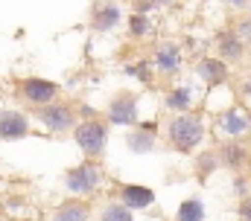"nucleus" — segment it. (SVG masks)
<instances>
[{
  "label": "nucleus",
  "instance_id": "nucleus-9",
  "mask_svg": "<svg viewBox=\"0 0 251 221\" xmlns=\"http://www.w3.org/2000/svg\"><path fill=\"white\" fill-rule=\"evenodd\" d=\"M15 93L26 108H41V105L62 99V85H56L53 79H44V76H26L15 85Z\"/></svg>",
  "mask_w": 251,
  "mask_h": 221
},
{
  "label": "nucleus",
  "instance_id": "nucleus-17",
  "mask_svg": "<svg viewBox=\"0 0 251 221\" xmlns=\"http://www.w3.org/2000/svg\"><path fill=\"white\" fill-rule=\"evenodd\" d=\"M123 143H126V149H128L131 155L143 157V155L155 152V146H158V131H149V128H143V125H137V128H126Z\"/></svg>",
  "mask_w": 251,
  "mask_h": 221
},
{
  "label": "nucleus",
  "instance_id": "nucleus-27",
  "mask_svg": "<svg viewBox=\"0 0 251 221\" xmlns=\"http://www.w3.org/2000/svg\"><path fill=\"white\" fill-rule=\"evenodd\" d=\"M161 9L158 0H131V12H140V15H155Z\"/></svg>",
  "mask_w": 251,
  "mask_h": 221
},
{
  "label": "nucleus",
  "instance_id": "nucleus-26",
  "mask_svg": "<svg viewBox=\"0 0 251 221\" xmlns=\"http://www.w3.org/2000/svg\"><path fill=\"white\" fill-rule=\"evenodd\" d=\"M234 90H237V99H240L243 105H249V108H251V73H249V76H243V79L237 82V88H234Z\"/></svg>",
  "mask_w": 251,
  "mask_h": 221
},
{
  "label": "nucleus",
  "instance_id": "nucleus-11",
  "mask_svg": "<svg viewBox=\"0 0 251 221\" xmlns=\"http://www.w3.org/2000/svg\"><path fill=\"white\" fill-rule=\"evenodd\" d=\"M123 23V6L117 0H94L91 15H88V26L97 35H108L114 29H120Z\"/></svg>",
  "mask_w": 251,
  "mask_h": 221
},
{
  "label": "nucleus",
  "instance_id": "nucleus-31",
  "mask_svg": "<svg viewBox=\"0 0 251 221\" xmlns=\"http://www.w3.org/2000/svg\"><path fill=\"white\" fill-rule=\"evenodd\" d=\"M161 3V9H176V6H181L184 0H158Z\"/></svg>",
  "mask_w": 251,
  "mask_h": 221
},
{
  "label": "nucleus",
  "instance_id": "nucleus-28",
  "mask_svg": "<svg viewBox=\"0 0 251 221\" xmlns=\"http://www.w3.org/2000/svg\"><path fill=\"white\" fill-rule=\"evenodd\" d=\"M237 216H240V221H251V195L237 201Z\"/></svg>",
  "mask_w": 251,
  "mask_h": 221
},
{
  "label": "nucleus",
  "instance_id": "nucleus-8",
  "mask_svg": "<svg viewBox=\"0 0 251 221\" xmlns=\"http://www.w3.org/2000/svg\"><path fill=\"white\" fill-rule=\"evenodd\" d=\"M201 82H176L170 88H164V96H161V105L167 113H187L204 105V93L207 88H199Z\"/></svg>",
  "mask_w": 251,
  "mask_h": 221
},
{
  "label": "nucleus",
  "instance_id": "nucleus-30",
  "mask_svg": "<svg viewBox=\"0 0 251 221\" xmlns=\"http://www.w3.org/2000/svg\"><path fill=\"white\" fill-rule=\"evenodd\" d=\"M76 110H79V116H82V119H100V116H102L97 108H91V105H85V102H79Z\"/></svg>",
  "mask_w": 251,
  "mask_h": 221
},
{
  "label": "nucleus",
  "instance_id": "nucleus-35",
  "mask_svg": "<svg viewBox=\"0 0 251 221\" xmlns=\"http://www.w3.org/2000/svg\"><path fill=\"white\" fill-rule=\"evenodd\" d=\"M249 110H251V108H249Z\"/></svg>",
  "mask_w": 251,
  "mask_h": 221
},
{
  "label": "nucleus",
  "instance_id": "nucleus-4",
  "mask_svg": "<svg viewBox=\"0 0 251 221\" xmlns=\"http://www.w3.org/2000/svg\"><path fill=\"white\" fill-rule=\"evenodd\" d=\"M73 143L79 146V152L88 160H102L108 152V137H111V125L105 122V116L100 119H79V125L73 128Z\"/></svg>",
  "mask_w": 251,
  "mask_h": 221
},
{
  "label": "nucleus",
  "instance_id": "nucleus-32",
  "mask_svg": "<svg viewBox=\"0 0 251 221\" xmlns=\"http://www.w3.org/2000/svg\"><path fill=\"white\" fill-rule=\"evenodd\" d=\"M210 3H225V0H210Z\"/></svg>",
  "mask_w": 251,
  "mask_h": 221
},
{
  "label": "nucleus",
  "instance_id": "nucleus-7",
  "mask_svg": "<svg viewBox=\"0 0 251 221\" xmlns=\"http://www.w3.org/2000/svg\"><path fill=\"white\" fill-rule=\"evenodd\" d=\"M102 116L111 128H137L143 122L140 119V96L134 90H117L108 99Z\"/></svg>",
  "mask_w": 251,
  "mask_h": 221
},
{
  "label": "nucleus",
  "instance_id": "nucleus-29",
  "mask_svg": "<svg viewBox=\"0 0 251 221\" xmlns=\"http://www.w3.org/2000/svg\"><path fill=\"white\" fill-rule=\"evenodd\" d=\"M225 6H228L234 15H246L249 6H251V0H225Z\"/></svg>",
  "mask_w": 251,
  "mask_h": 221
},
{
  "label": "nucleus",
  "instance_id": "nucleus-2",
  "mask_svg": "<svg viewBox=\"0 0 251 221\" xmlns=\"http://www.w3.org/2000/svg\"><path fill=\"white\" fill-rule=\"evenodd\" d=\"M105 180H108V172H105L102 160H88L85 157L82 163L70 166L62 175V189L70 198H85L88 201L105 186Z\"/></svg>",
  "mask_w": 251,
  "mask_h": 221
},
{
  "label": "nucleus",
  "instance_id": "nucleus-22",
  "mask_svg": "<svg viewBox=\"0 0 251 221\" xmlns=\"http://www.w3.org/2000/svg\"><path fill=\"white\" fill-rule=\"evenodd\" d=\"M204 219H207V210H204V201L199 195L184 198L176 210V221H204Z\"/></svg>",
  "mask_w": 251,
  "mask_h": 221
},
{
  "label": "nucleus",
  "instance_id": "nucleus-3",
  "mask_svg": "<svg viewBox=\"0 0 251 221\" xmlns=\"http://www.w3.org/2000/svg\"><path fill=\"white\" fill-rule=\"evenodd\" d=\"M29 116L35 125H41L50 137H62V134H73V128L79 125V110L67 99H56L50 105L41 108H29Z\"/></svg>",
  "mask_w": 251,
  "mask_h": 221
},
{
  "label": "nucleus",
  "instance_id": "nucleus-33",
  "mask_svg": "<svg viewBox=\"0 0 251 221\" xmlns=\"http://www.w3.org/2000/svg\"><path fill=\"white\" fill-rule=\"evenodd\" d=\"M0 221H12V219H6V216H3V219H0Z\"/></svg>",
  "mask_w": 251,
  "mask_h": 221
},
{
  "label": "nucleus",
  "instance_id": "nucleus-13",
  "mask_svg": "<svg viewBox=\"0 0 251 221\" xmlns=\"http://www.w3.org/2000/svg\"><path fill=\"white\" fill-rule=\"evenodd\" d=\"M249 44L231 29V26H222L216 35H213V53L219 55V58H225L228 64H243L246 58H249Z\"/></svg>",
  "mask_w": 251,
  "mask_h": 221
},
{
  "label": "nucleus",
  "instance_id": "nucleus-20",
  "mask_svg": "<svg viewBox=\"0 0 251 221\" xmlns=\"http://www.w3.org/2000/svg\"><path fill=\"white\" fill-rule=\"evenodd\" d=\"M216 169H222L216 149H199V152H196V157H193V172H196L199 180H207Z\"/></svg>",
  "mask_w": 251,
  "mask_h": 221
},
{
  "label": "nucleus",
  "instance_id": "nucleus-16",
  "mask_svg": "<svg viewBox=\"0 0 251 221\" xmlns=\"http://www.w3.org/2000/svg\"><path fill=\"white\" fill-rule=\"evenodd\" d=\"M117 198L123 201L128 210H134V213L155 207V189H149L143 183H120L117 186Z\"/></svg>",
  "mask_w": 251,
  "mask_h": 221
},
{
  "label": "nucleus",
  "instance_id": "nucleus-14",
  "mask_svg": "<svg viewBox=\"0 0 251 221\" xmlns=\"http://www.w3.org/2000/svg\"><path fill=\"white\" fill-rule=\"evenodd\" d=\"M216 155H219L222 169H228L234 175L251 169V149L246 140H222V143H216Z\"/></svg>",
  "mask_w": 251,
  "mask_h": 221
},
{
  "label": "nucleus",
  "instance_id": "nucleus-6",
  "mask_svg": "<svg viewBox=\"0 0 251 221\" xmlns=\"http://www.w3.org/2000/svg\"><path fill=\"white\" fill-rule=\"evenodd\" d=\"M213 137L222 143V140H246L251 137V110L243 102H234L231 108L219 110L213 116V125H210Z\"/></svg>",
  "mask_w": 251,
  "mask_h": 221
},
{
  "label": "nucleus",
  "instance_id": "nucleus-10",
  "mask_svg": "<svg viewBox=\"0 0 251 221\" xmlns=\"http://www.w3.org/2000/svg\"><path fill=\"white\" fill-rule=\"evenodd\" d=\"M204 88H222L231 82V64L225 58H219L216 53L204 55V58H196L193 61V70H190Z\"/></svg>",
  "mask_w": 251,
  "mask_h": 221
},
{
  "label": "nucleus",
  "instance_id": "nucleus-12",
  "mask_svg": "<svg viewBox=\"0 0 251 221\" xmlns=\"http://www.w3.org/2000/svg\"><path fill=\"white\" fill-rule=\"evenodd\" d=\"M32 134V116L21 108H0V143H18Z\"/></svg>",
  "mask_w": 251,
  "mask_h": 221
},
{
  "label": "nucleus",
  "instance_id": "nucleus-18",
  "mask_svg": "<svg viewBox=\"0 0 251 221\" xmlns=\"http://www.w3.org/2000/svg\"><path fill=\"white\" fill-rule=\"evenodd\" d=\"M126 32H128L131 41H146V38L155 35V18L152 15H140V12H128Z\"/></svg>",
  "mask_w": 251,
  "mask_h": 221
},
{
  "label": "nucleus",
  "instance_id": "nucleus-19",
  "mask_svg": "<svg viewBox=\"0 0 251 221\" xmlns=\"http://www.w3.org/2000/svg\"><path fill=\"white\" fill-rule=\"evenodd\" d=\"M123 73L128 76V79H134V82L146 85V88H152V85H155V79H158V73H155V67H152V58L126 61V64H123Z\"/></svg>",
  "mask_w": 251,
  "mask_h": 221
},
{
  "label": "nucleus",
  "instance_id": "nucleus-21",
  "mask_svg": "<svg viewBox=\"0 0 251 221\" xmlns=\"http://www.w3.org/2000/svg\"><path fill=\"white\" fill-rule=\"evenodd\" d=\"M97 221H137V219H134V210H128L120 198H111L100 207Z\"/></svg>",
  "mask_w": 251,
  "mask_h": 221
},
{
  "label": "nucleus",
  "instance_id": "nucleus-5",
  "mask_svg": "<svg viewBox=\"0 0 251 221\" xmlns=\"http://www.w3.org/2000/svg\"><path fill=\"white\" fill-rule=\"evenodd\" d=\"M152 67L158 73V79L164 82H173L184 73V64H187V47L178 41V38H164L152 47Z\"/></svg>",
  "mask_w": 251,
  "mask_h": 221
},
{
  "label": "nucleus",
  "instance_id": "nucleus-34",
  "mask_svg": "<svg viewBox=\"0 0 251 221\" xmlns=\"http://www.w3.org/2000/svg\"><path fill=\"white\" fill-rule=\"evenodd\" d=\"M249 12H251V6H249Z\"/></svg>",
  "mask_w": 251,
  "mask_h": 221
},
{
  "label": "nucleus",
  "instance_id": "nucleus-25",
  "mask_svg": "<svg viewBox=\"0 0 251 221\" xmlns=\"http://www.w3.org/2000/svg\"><path fill=\"white\" fill-rule=\"evenodd\" d=\"M18 210L26 213V216H32V207H29L24 198H6V201H3V216H6V219L15 221V213H18Z\"/></svg>",
  "mask_w": 251,
  "mask_h": 221
},
{
  "label": "nucleus",
  "instance_id": "nucleus-23",
  "mask_svg": "<svg viewBox=\"0 0 251 221\" xmlns=\"http://www.w3.org/2000/svg\"><path fill=\"white\" fill-rule=\"evenodd\" d=\"M246 44L251 47V12H246V15H237V18H231V23H228Z\"/></svg>",
  "mask_w": 251,
  "mask_h": 221
},
{
  "label": "nucleus",
  "instance_id": "nucleus-15",
  "mask_svg": "<svg viewBox=\"0 0 251 221\" xmlns=\"http://www.w3.org/2000/svg\"><path fill=\"white\" fill-rule=\"evenodd\" d=\"M44 221H97V216L85 198H70V201L56 204L53 210H47Z\"/></svg>",
  "mask_w": 251,
  "mask_h": 221
},
{
  "label": "nucleus",
  "instance_id": "nucleus-1",
  "mask_svg": "<svg viewBox=\"0 0 251 221\" xmlns=\"http://www.w3.org/2000/svg\"><path fill=\"white\" fill-rule=\"evenodd\" d=\"M207 110L204 108H196V110H187V113H167L161 122H164V140L173 152L178 155H196L207 134H210V122H207Z\"/></svg>",
  "mask_w": 251,
  "mask_h": 221
},
{
  "label": "nucleus",
  "instance_id": "nucleus-24",
  "mask_svg": "<svg viewBox=\"0 0 251 221\" xmlns=\"http://www.w3.org/2000/svg\"><path fill=\"white\" fill-rule=\"evenodd\" d=\"M231 192L237 195V201L251 195V177L246 175V172H240V175H234V177H231Z\"/></svg>",
  "mask_w": 251,
  "mask_h": 221
}]
</instances>
